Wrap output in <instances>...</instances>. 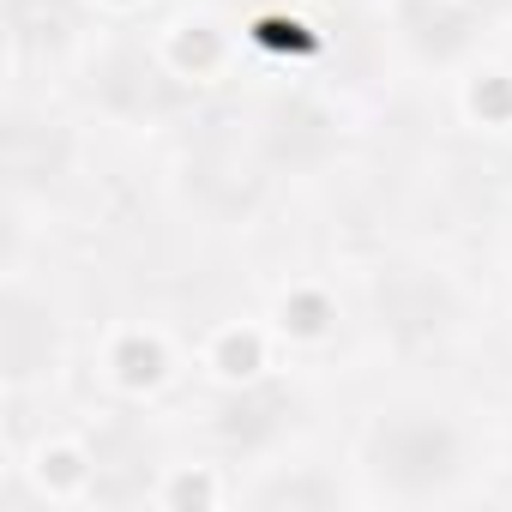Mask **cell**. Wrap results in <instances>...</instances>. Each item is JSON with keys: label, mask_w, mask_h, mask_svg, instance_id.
<instances>
[{"label": "cell", "mask_w": 512, "mask_h": 512, "mask_svg": "<svg viewBox=\"0 0 512 512\" xmlns=\"http://www.w3.org/2000/svg\"><path fill=\"white\" fill-rule=\"evenodd\" d=\"M362 458H368V476L398 494V500H422V494H446L464 470V434L428 410V404H398V410H380L368 440H362Z\"/></svg>", "instance_id": "obj_1"}, {"label": "cell", "mask_w": 512, "mask_h": 512, "mask_svg": "<svg viewBox=\"0 0 512 512\" xmlns=\"http://www.w3.org/2000/svg\"><path fill=\"white\" fill-rule=\"evenodd\" d=\"M374 314L398 344H434L458 326V290L428 266H380L374 278Z\"/></svg>", "instance_id": "obj_2"}, {"label": "cell", "mask_w": 512, "mask_h": 512, "mask_svg": "<svg viewBox=\"0 0 512 512\" xmlns=\"http://www.w3.org/2000/svg\"><path fill=\"white\" fill-rule=\"evenodd\" d=\"M7 25H13V55H55L73 43V7L67 0H7Z\"/></svg>", "instance_id": "obj_3"}]
</instances>
